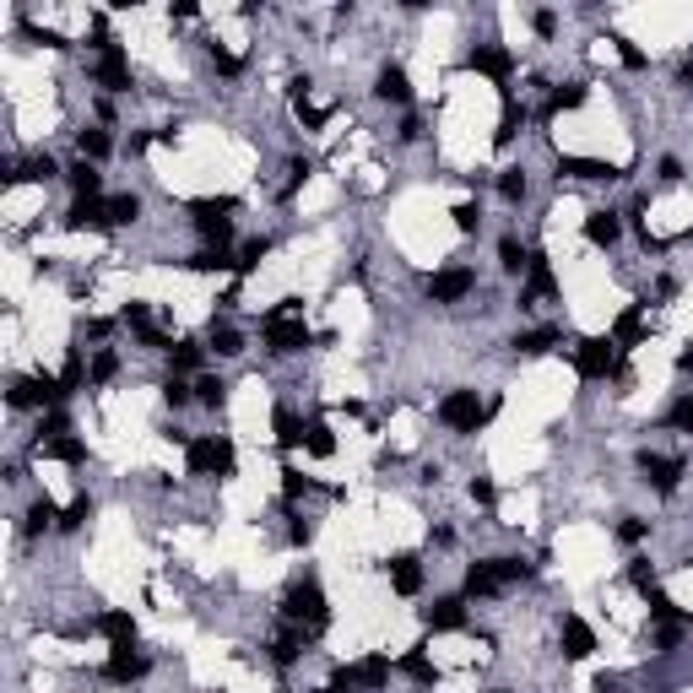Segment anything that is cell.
Returning a JSON list of instances; mask_svg holds the SVG:
<instances>
[{
  "label": "cell",
  "mask_w": 693,
  "mask_h": 693,
  "mask_svg": "<svg viewBox=\"0 0 693 693\" xmlns=\"http://www.w3.org/2000/svg\"><path fill=\"white\" fill-rule=\"evenodd\" d=\"M612 44H617V54H623L629 71H645V49H640V44H629V38H612Z\"/></svg>",
  "instance_id": "cell-51"
},
{
  "label": "cell",
  "mask_w": 693,
  "mask_h": 693,
  "mask_svg": "<svg viewBox=\"0 0 693 693\" xmlns=\"http://www.w3.org/2000/svg\"><path fill=\"white\" fill-rule=\"evenodd\" d=\"M471 288H477V276H471L466 265H450V271H434V276H428V298H434V304H461Z\"/></svg>",
  "instance_id": "cell-10"
},
{
  "label": "cell",
  "mask_w": 693,
  "mask_h": 693,
  "mask_svg": "<svg viewBox=\"0 0 693 693\" xmlns=\"http://www.w3.org/2000/svg\"><path fill=\"white\" fill-rule=\"evenodd\" d=\"M585 103V82H564V87H552V98H547V119L552 114H564V109H580Z\"/></svg>",
  "instance_id": "cell-28"
},
{
  "label": "cell",
  "mask_w": 693,
  "mask_h": 693,
  "mask_svg": "<svg viewBox=\"0 0 693 693\" xmlns=\"http://www.w3.org/2000/svg\"><path fill=\"white\" fill-rule=\"evenodd\" d=\"M401 672H406L412 682H434V677H439V672H434V661L423 656V645H418V650H412V656L401 661Z\"/></svg>",
  "instance_id": "cell-39"
},
{
  "label": "cell",
  "mask_w": 693,
  "mask_h": 693,
  "mask_svg": "<svg viewBox=\"0 0 693 693\" xmlns=\"http://www.w3.org/2000/svg\"><path fill=\"white\" fill-rule=\"evenodd\" d=\"M688 569H693V552H688Z\"/></svg>",
  "instance_id": "cell-64"
},
{
  "label": "cell",
  "mask_w": 693,
  "mask_h": 693,
  "mask_svg": "<svg viewBox=\"0 0 693 693\" xmlns=\"http://www.w3.org/2000/svg\"><path fill=\"white\" fill-rule=\"evenodd\" d=\"M645 531H650V526L629 515V520H623V526H617V542H629V547H640V542H645Z\"/></svg>",
  "instance_id": "cell-53"
},
{
  "label": "cell",
  "mask_w": 693,
  "mask_h": 693,
  "mask_svg": "<svg viewBox=\"0 0 693 693\" xmlns=\"http://www.w3.org/2000/svg\"><path fill=\"white\" fill-rule=\"evenodd\" d=\"M558 645H564V656H569V661H585V656L596 650V634H591V623H585V617H564V629H558Z\"/></svg>",
  "instance_id": "cell-16"
},
{
  "label": "cell",
  "mask_w": 693,
  "mask_h": 693,
  "mask_svg": "<svg viewBox=\"0 0 693 693\" xmlns=\"http://www.w3.org/2000/svg\"><path fill=\"white\" fill-rule=\"evenodd\" d=\"M298 650H304V629H282V634L271 640V661H276V666H293Z\"/></svg>",
  "instance_id": "cell-27"
},
{
  "label": "cell",
  "mask_w": 693,
  "mask_h": 693,
  "mask_svg": "<svg viewBox=\"0 0 693 693\" xmlns=\"http://www.w3.org/2000/svg\"><path fill=\"white\" fill-rule=\"evenodd\" d=\"M596 693H617V682H612V677H596Z\"/></svg>",
  "instance_id": "cell-62"
},
{
  "label": "cell",
  "mask_w": 693,
  "mask_h": 693,
  "mask_svg": "<svg viewBox=\"0 0 693 693\" xmlns=\"http://www.w3.org/2000/svg\"><path fill=\"white\" fill-rule=\"evenodd\" d=\"M575 363H580L585 379H612V369H617V341H612V336H585Z\"/></svg>",
  "instance_id": "cell-7"
},
{
  "label": "cell",
  "mask_w": 693,
  "mask_h": 693,
  "mask_svg": "<svg viewBox=\"0 0 693 693\" xmlns=\"http://www.w3.org/2000/svg\"><path fill=\"white\" fill-rule=\"evenodd\" d=\"M93 49H98V82H103V87H130V60L119 54V44H114L109 33H98Z\"/></svg>",
  "instance_id": "cell-9"
},
{
  "label": "cell",
  "mask_w": 693,
  "mask_h": 693,
  "mask_svg": "<svg viewBox=\"0 0 693 693\" xmlns=\"http://www.w3.org/2000/svg\"><path fill=\"white\" fill-rule=\"evenodd\" d=\"M49 455H60V461L82 466V461H87V444H82L77 434H60V439H49Z\"/></svg>",
  "instance_id": "cell-36"
},
{
  "label": "cell",
  "mask_w": 693,
  "mask_h": 693,
  "mask_svg": "<svg viewBox=\"0 0 693 693\" xmlns=\"http://www.w3.org/2000/svg\"><path fill=\"white\" fill-rule=\"evenodd\" d=\"M552 288H558V276H552V265H547L542 255H531V265H526V288H520V304L531 309V304L552 298Z\"/></svg>",
  "instance_id": "cell-14"
},
{
  "label": "cell",
  "mask_w": 693,
  "mask_h": 693,
  "mask_svg": "<svg viewBox=\"0 0 693 693\" xmlns=\"http://www.w3.org/2000/svg\"><path fill=\"white\" fill-rule=\"evenodd\" d=\"M640 471H645V482H650L656 493H672V488H677V477H682V461L656 455V450H640Z\"/></svg>",
  "instance_id": "cell-11"
},
{
  "label": "cell",
  "mask_w": 693,
  "mask_h": 693,
  "mask_svg": "<svg viewBox=\"0 0 693 693\" xmlns=\"http://www.w3.org/2000/svg\"><path fill=\"white\" fill-rule=\"evenodd\" d=\"M617 233H623V223H617V212H607V206L585 217V239H591V244H601V249H607V244H617Z\"/></svg>",
  "instance_id": "cell-20"
},
{
  "label": "cell",
  "mask_w": 693,
  "mask_h": 693,
  "mask_svg": "<svg viewBox=\"0 0 693 693\" xmlns=\"http://www.w3.org/2000/svg\"><path fill=\"white\" fill-rule=\"evenodd\" d=\"M515 130H520V114H515V103H504V119H499V130H493V142L510 147V142H515Z\"/></svg>",
  "instance_id": "cell-46"
},
{
  "label": "cell",
  "mask_w": 693,
  "mask_h": 693,
  "mask_svg": "<svg viewBox=\"0 0 693 693\" xmlns=\"http://www.w3.org/2000/svg\"><path fill=\"white\" fill-rule=\"evenodd\" d=\"M288 536H293L298 547H309V542H314V526H309V520H293V531H288Z\"/></svg>",
  "instance_id": "cell-59"
},
{
  "label": "cell",
  "mask_w": 693,
  "mask_h": 693,
  "mask_svg": "<svg viewBox=\"0 0 693 693\" xmlns=\"http://www.w3.org/2000/svg\"><path fill=\"white\" fill-rule=\"evenodd\" d=\"M526 575H531V564H520V558H482L466 569V596H499V591L520 585Z\"/></svg>",
  "instance_id": "cell-1"
},
{
  "label": "cell",
  "mask_w": 693,
  "mask_h": 693,
  "mask_svg": "<svg viewBox=\"0 0 693 693\" xmlns=\"http://www.w3.org/2000/svg\"><path fill=\"white\" fill-rule=\"evenodd\" d=\"M200 358H206V346H195V341H174V346H168V363H174V374L200 369Z\"/></svg>",
  "instance_id": "cell-32"
},
{
  "label": "cell",
  "mask_w": 693,
  "mask_h": 693,
  "mask_svg": "<svg viewBox=\"0 0 693 693\" xmlns=\"http://www.w3.org/2000/svg\"><path fill=\"white\" fill-rule=\"evenodd\" d=\"M353 672H358V688H385V682H390V661H385V656H369V661H358Z\"/></svg>",
  "instance_id": "cell-31"
},
{
  "label": "cell",
  "mask_w": 693,
  "mask_h": 693,
  "mask_svg": "<svg viewBox=\"0 0 693 693\" xmlns=\"http://www.w3.org/2000/svg\"><path fill=\"white\" fill-rule=\"evenodd\" d=\"M195 401H200V406H223V401H228V385H223L217 374H206V379H195Z\"/></svg>",
  "instance_id": "cell-38"
},
{
  "label": "cell",
  "mask_w": 693,
  "mask_h": 693,
  "mask_svg": "<svg viewBox=\"0 0 693 693\" xmlns=\"http://www.w3.org/2000/svg\"><path fill=\"white\" fill-rule=\"evenodd\" d=\"M54 174H60V168H54V158H49V152H38V158L17 163L6 179H12V184H44V179H54Z\"/></svg>",
  "instance_id": "cell-21"
},
{
  "label": "cell",
  "mask_w": 693,
  "mask_h": 693,
  "mask_svg": "<svg viewBox=\"0 0 693 693\" xmlns=\"http://www.w3.org/2000/svg\"><path fill=\"white\" fill-rule=\"evenodd\" d=\"M260 330H265V346H271L276 358H288V353H304V346L314 341L304 320H260Z\"/></svg>",
  "instance_id": "cell-8"
},
{
  "label": "cell",
  "mask_w": 693,
  "mask_h": 693,
  "mask_svg": "<svg viewBox=\"0 0 693 693\" xmlns=\"http://www.w3.org/2000/svg\"><path fill=\"white\" fill-rule=\"evenodd\" d=\"M304 444H309V455H336V434L325 428V423H309V434H304Z\"/></svg>",
  "instance_id": "cell-40"
},
{
  "label": "cell",
  "mask_w": 693,
  "mask_h": 693,
  "mask_svg": "<svg viewBox=\"0 0 693 693\" xmlns=\"http://www.w3.org/2000/svg\"><path fill=\"white\" fill-rule=\"evenodd\" d=\"M629 580H634V585H640V591H645V596H656V591H661V585H656V575H650V564H645V558H634V564H629Z\"/></svg>",
  "instance_id": "cell-50"
},
{
  "label": "cell",
  "mask_w": 693,
  "mask_h": 693,
  "mask_svg": "<svg viewBox=\"0 0 693 693\" xmlns=\"http://www.w3.org/2000/svg\"><path fill=\"white\" fill-rule=\"evenodd\" d=\"M114 374H119V358H114V353H98V358H93V379H98V385H109Z\"/></svg>",
  "instance_id": "cell-52"
},
{
  "label": "cell",
  "mask_w": 693,
  "mask_h": 693,
  "mask_svg": "<svg viewBox=\"0 0 693 693\" xmlns=\"http://www.w3.org/2000/svg\"><path fill=\"white\" fill-rule=\"evenodd\" d=\"M466 65H471V71H482V77H493V82H510V71H515L510 49H499V44H477V49L466 54Z\"/></svg>",
  "instance_id": "cell-12"
},
{
  "label": "cell",
  "mask_w": 693,
  "mask_h": 693,
  "mask_svg": "<svg viewBox=\"0 0 693 693\" xmlns=\"http://www.w3.org/2000/svg\"><path fill=\"white\" fill-rule=\"evenodd\" d=\"M499 265H504L510 276H520V271L531 265V255L520 249V239H515V233H504V239H499Z\"/></svg>",
  "instance_id": "cell-30"
},
{
  "label": "cell",
  "mask_w": 693,
  "mask_h": 693,
  "mask_svg": "<svg viewBox=\"0 0 693 693\" xmlns=\"http://www.w3.org/2000/svg\"><path fill=\"white\" fill-rule=\"evenodd\" d=\"M309 488H314V482H309V477H304V471H293V466H288V471H282V493H288V499H304V493H309Z\"/></svg>",
  "instance_id": "cell-48"
},
{
  "label": "cell",
  "mask_w": 693,
  "mask_h": 693,
  "mask_svg": "<svg viewBox=\"0 0 693 693\" xmlns=\"http://www.w3.org/2000/svg\"><path fill=\"white\" fill-rule=\"evenodd\" d=\"M184 461L195 477H233V439H190L184 444Z\"/></svg>",
  "instance_id": "cell-4"
},
{
  "label": "cell",
  "mask_w": 693,
  "mask_h": 693,
  "mask_svg": "<svg viewBox=\"0 0 693 693\" xmlns=\"http://www.w3.org/2000/svg\"><path fill=\"white\" fill-rule=\"evenodd\" d=\"M672 423H677V428H682V434H693V395H688V401H677V406H672Z\"/></svg>",
  "instance_id": "cell-56"
},
{
  "label": "cell",
  "mask_w": 693,
  "mask_h": 693,
  "mask_svg": "<svg viewBox=\"0 0 693 693\" xmlns=\"http://www.w3.org/2000/svg\"><path fill=\"white\" fill-rule=\"evenodd\" d=\"M265 249H271V244H265V239H249V244H244V249H239V260H233V271H255V265H260V260H265Z\"/></svg>",
  "instance_id": "cell-44"
},
{
  "label": "cell",
  "mask_w": 693,
  "mask_h": 693,
  "mask_svg": "<svg viewBox=\"0 0 693 693\" xmlns=\"http://www.w3.org/2000/svg\"><path fill=\"white\" fill-rule=\"evenodd\" d=\"M661 179H666V184H672V179H682V163H677V158H666V163H661Z\"/></svg>",
  "instance_id": "cell-60"
},
{
  "label": "cell",
  "mask_w": 693,
  "mask_h": 693,
  "mask_svg": "<svg viewBox=\"0 0 693 693\" xmlns=\"http://www.w3.org/2000/svg\"><path fill=\"white\" fill-rule=\"evenodd\" d=\"M558 174H575V179H617L623 168H617V163H601V158H558Z\"/></svg>",
  "instance_id": "cell-19"
},
{
  "label": "cell",
  "mask_w": 693,
  "mask_h": 693,
  "mask_svg": "<svg viewBox=\"0 0 693 693\" xmlns=\"http://www.w3.org/2000/svg\"><path fill=\"white\" fill-rule=\"evenodd\" d=\"M60 395H65V385H60L54 374H22V379H12V406H17V412L54 406Z\"/></svg>",
  "instance_id": "cell-6"
},
{
  "label": "cell",
  "mask_w": 693,
  "mask_h": 693,
  "mask_svg": "<svg viewBox=\"0 0 693 693\" xmlns=\"http://www.w3.org/2000/svg\"><path fill=\"white\" fill-rule=\"evenodd\" d=\"M499 195H504V200H526V174H520V168H504V174H499Z\"/></svg>",
  "instance_id": "cell-43"
},
{
  "label": "cell",
  "mask_w": 693,
  "mask_h": 693,
  "mask_svg": "<svg viewBox=\"0 0 693 693\" xmlns=\"http://www.w3.org/2000/svg\"><path fill=\"white\" fill-rule=\"evenodd\" d=\"M271 428H276V444L282 450H293V444H304V423H298V412H288V406H276V418H271Z\"/></svg>",
  "instance_id": "cell-23"
},
{
  "label": "cell",
  "mask_w": 693,
  "mask_h": 693,
  "mask_svg": "<svg viewBox=\"0 0 693 693\" xmlns=\"http://www.w3.org/2000/svg\"><path fill=\"white\" fill-rule=\"evenodd\" d=\"M87 520H93V499H77L71 510L60 515V531H77V526H87Z\"/></svg>",
  "instance_id": "cell-45"
},
{
  "label": "cell",
  "mask_w": 693,
  "mask_h": 693,
  "mask_svg": "<svg viewBox=\"0 0 693 693\" xmlns=\"http://www.w3.org/2000/svg\"><path fill=\"white\" fill-rule=\"evenodd\" d=\"M640 336H645V314H640V309H623V314H617V325H612L617 353H623V346H634Z\"/></svg>",
  "instance_id": "cell-24"
},
{
  "label": "cell",
  "mask_w": 693,
  "mask_h": 693,
  "mask_svg": "<svg viewBox=\"0 0 693 693\" xmlns=\"http://www.w3.org/2000/svg\"><path fill=\"white\" fill-rule=\"evenodd\" d=\"M298 119H304V130H320V125H325V109L304 98V103H298Z\"/></svg>",
  "instance_id": "cell-55"
},
{
  "label": "cell",
  "mask_w": 693,
  "mask_h": 693,
  "mask_svg": "<svg viewBox=\"0 0 693 693\" xmlns=\"http://www.w3.org/2000/svg\"><path fill=\"white\" fill-rule=\"evenodd\" d=\"M65 228H114L109 223V200H77L65 212Z\"/></svg>",
  "instance_id": "cell-18"
},
{
  "label": "cell",
  "mask_w": 693,
  "mask_h": 693,
  "mask_svg": "<svg viewBox=\"0 0 693 693\" xmlns=\"http://www.w3.org/2000/svg\"><path fill=\"white\" fill-rule=\"evenodd\" d=\"M163 401H168V406H190V401H195V385H184V379H168V385H163Z\"/></svg>",
  "instance_id": "cell-49"
},
{
  "label": "cell",
  "mask_w": 693,
  "mask_h": 693,
  "mask_svg": "<svg viewBox=\"0 0 693 693\" xmlns=\"http://www.w3.org/2000/svg\"><path fill=\"white\" fill-rule=\"evenodd\" d=\"M82 379H87V363H82V353H71V358H65V374H60V385H65V390H77Z\"/></svg>",
  "instance_id": "cell-47"
},
{
  "label": "cell",
  "mask_w": 693,
  "mask_h": 693,
  "mask_svg": "<svg viewBox=\"0 0 693 693\" xmlns=\"http://www.w3.org/2000/svg\"><path fill=\"white\" fill-rule=\"evenodd\" d=\"M390 585H395L401 596H418V591H423V564L412 558V552H401V558H390Z\"/></svg>",
  "instance_id": "cell-17"
},
{
  "label": "cell",
  "mask_w": 693,
  "mask_h": 693,
  "mask_svg": "<svg viewBox=\"0 0 693 693\" xmlns=\"http://www.w3.org/2000/svg\"><path fill=\"white\" fill-rule=\"evenodd\" d=\"M450 217H455V228H461V233H477V228H482V206H477V200H461Z\"/></svg>",
  "instance_id": "cell-41"
},
{
  "label": "cell",
  "mask_w": 693,
  "mask_h": 693,
  "mask_svg": "<svg viewBox=\"0 0 693 693\" xmlns=\"http://www.w3.org/2000/svg\"><path fill=\"white\" fill-rule=\"evenodd\" d=\"M423 623H428V629H439V634L466 629V601H461V596H439L434 607H423Z\"/></svg>",
  "instance_id": "cell-15"
},
{
  "label": "cell",
  "mask_w": 693,
  "mask_h": 693,
  "mask_svg": "<svg viewBox=\"0 0 693 693\" xmlns=\"http://www.w3.org/2000/svg\"><path fill=\"white\" fill-rule=\"evenodd\" d=\"M190 212H195V228H200V239H212V244L223 249V244H228V233H233L228 212H239V200H233V195H217V200H195Z\"/></svg>",
  "instance_id": "cell-5"
},
{
  "label": "cell",
  "mask_w": 693,
  "mask_h": 693,
  "mask_svg": "<svg viewBox=\"0 0 693 693\" xmlns=\"http://www.w3.org/2000/svg\"><path fill=\"white\" fill-rule=\"evenodd\" d=\"M44 526H60V510H54L49 499H38V504L28 510V520H22V531H28V536H38Z\"/></svg>",
  "instance_id": "cell-35"
},
{
  "label": "cell",
  "mask_w": 693,
  "mask_h": 693,
  "mask_svg": "<svg viewBox=\"0 0 693 693\" xmlns=\"http://www.w3.org/2000/svg\"><path fill=\"white\" fill-rule=\"evenodd\" d=\"M135 217H142V200H135V195H114V200H109V223H114V228H125V223H135Z\"/></svg>",
  "instance_id": "cell-37"
},
{
  "label": "cell",
  "mask_w": 693,
  "mask_h": 693,
  "mask_svg": "<svg viewBox=\"0 0 693 693\" xmlns=\"http://www.w3.org/2000/svg\"><path fill=\"white\" fill-rule=\"evenodd\" d=\"M282 617L293 623V629H325L330 612H325V591H320V580H298V585L282 596Z\"/></svg>",
  "instance_id": "cell-3"
},
{
  "label": "cell",
  "mask_w": 693,
  "mask_h": 693,
  "mask_svg": "<svg viewBox=\"0 0 693 693\" xmlns=\"http://www.w3.org/2000/svg\"><path fill=\"white\" fill-rule=\"evenodd\" d=\"M109 682H142L147 677V656H135V645H114V656L103 661Z\"/></svg>",
  "instance_id": "cell-13"
},
{
  "label": "cell",
  "mask_w": 693,
  "mask_h": 693,
  "mask_svg": "<svg viewBox=\"0 0 693 693\" xmlns=\"http://www.w3.org/2000/svg\"><path fill=\"white\" fill-rule=\"evenodd\" d=\"M65 179H71V190H77V200H98V190H103V174L93 168V163H77L71 174H65Z\"/></svg>",
  "instance_id": "cell-26"
},
{
  "label": "cell",
  "mask_w": 693,
  "mask_h": 693,
  "mask_svg": "<svg viewBox=\"0 0 693 693\" xmlns=\"http://www.w3.org/2000/svg\"><path fill=\"white\" fill-rule=\"evenodd\" d=\"M325 693H358V672L346 666V672H336L330 682H325Z\"/></svg>",
  "instance_id": "cell-54"
},
{
  "label": "cell",
  "mask_w": 693,
  "mask_h": 693,
  "mask_svg": "<svg viewBox=\"0 0 693 693\" xmlns=\"http://www.w3.org/2000/svg\"><path fill=\"white\" fill-rule=\"evenodd\" d=\"M493 412H499V401H477V390H450L439 401V423L455 428V434H477Z\"/></svg>",
  "instance_id": "cell-2"
},
{
  "label": "cell",
  "mask_w": 693,
  "mask_h": 693,
  "mask_svg": "<svg viewBox=\"0 0 693 693\" xmlns=\"http://www.w3.org/2000/svg\"><path fill=\"white\" fill-rule=\"evenodd\" d=\"M471 499H477V504H493V499H499V488H493L488 477H471Z\"/></svg>",
  "instance_id": "cell-57"
},
{
  "label": "cell",
  "mask_w": 693,
  "mask_h": 693,
  "mask_svg": "<svg viewBox=\"0 0 693 693\" xmlns=\"http://www.w3.org/2000/svg\"><path fill=\"white\" fill-rule=\"evenodd\" d=\"M98 629H103L114 645H135V617H130V612H103Z\"/></svg>",
  "instance_id": "cell-25"
},
{
  "label": "cell",
  "mask_w": 693,
  "mask_h": 693,
  "mask_svg": "<svg viewBox=\"0 0 693 693\" xmlns=\"http://www.w3.org/2000/svg\"><path fill=\"white\" fill-rule=\"evenodd\" d=\"M552 336L547 325H536V330H526V336H515V353H526V358H542V353H552Z\"/></svg>",
  "instance_id": "cell-29"
},
{
  "label": "cell",
  "mask_w": 693,
  "mask_h": 693,
  "mask_svg": "<svg viewBox=\"0 0 693 693\" xmlns=\"http://www.w3.org/2000/svg\"><path fill=\"white\" fill-rule=\"evenodd\" d=\"M212 353H217V358H239V353H244V336H239L233 325H212Z\"/></svg>",
  "instance_id": "cell-34"
},
{
  "label": "cell",
  "mask_w": 693,
  "mask_h": 693,
  "mask_svg": "<svg viewBox=\"0 0 693 693\" xmlns=\"http://www.w3.org/2000/svg\"><path fill=\"white\" fill-rule=\"evenodd\" d=\"M374 93H379L385 103H406V98H412V82H406V71H401V65H385V71H379V82H374Z\"/></svg>",
  "instance_id": "cell-22"
},
{
  "label": "cell",
  "mask_w": 693,
  "mask_h": 693,
  "mask_svg": "<svg viewBox=\"0 0 693 693\" xmlns=\"http://www.w3.org/2000/svg\"><path fill=\"white\" fill-rule=\"evenodd\" d=\"M77 152H82V163L109 158V130H82V135H77Z\"/></svg>",
  "instance_id": "cell-33"
},
{
  "label": "cell",
  "mask_w": 693,
  "mask_h": 693,
  "mask_svg": "<svg viewBox=\"0 0 693 693\" xmlns=\"http://www.w3.org/2000/svg\"><path fill=\"white\" fill-rule=\"evenodd\" d=\"M206 54H212V65H217L223 77H239V71H244V60H239V54H228L223 44H206Z\"/></svg>",
  "instance_id": "cell-42"
},
{
  "label": "cell",
  "mask_w": 693,
  "mask_h": 693,
  "mask_svg": "<svg viewBox=\"0 0 693 693\" xmlns=\"http://www.w3.org/2000/svg\"><path fill=\"white\" fill-rule=\"evenodd\" d=\"M677 369H682V374H693V346H682V353H677Z\"/></svg>",
  "instance_id": "cell-61"
},
{
  "label": "cell",
  "mask_w": 693,
  "mask_h": 693,
  "mask_svg": "<svg viewBox=\"0 0 693 693\" xmlns=\"http://www.w3.org/2000/svg\"><path fill=\"white\" fill-rule=\"evenodd\" d=\"M682 87H693V60H688V65H682Z\"/></svg>",
  "instance_id": "cell-63"
},
{
  "label": "cell",
  "mask_w": 693,
  "mask_h": 693,
  "mask_svg": "<svg viewBox=\"0 0 693 693\" xmlns=\"http://www.w3.org/2000/svg\"><path fill=\"white\" fill-rule=\"evenodd\" d=\"M531 28H536L542 38H552V28H558V17H552V12H536V17H531Z\"/></svg>",
  "instance_id": "cell-58"
}]
</instances>
